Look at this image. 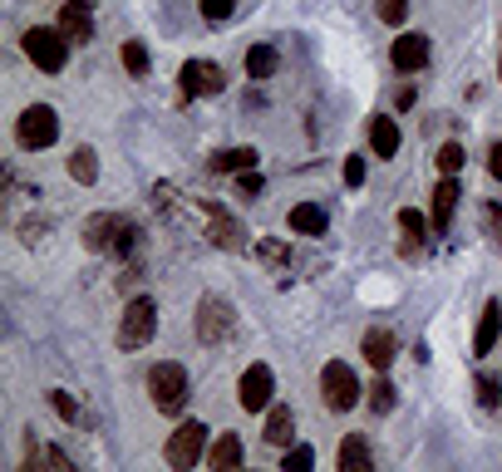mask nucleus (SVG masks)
Segmentation results:
<instances>
[{
	"mask_svg": "<svg viewBox=\"0 0 502 472\" xmlns=\"http://www.w3.org/2000/svg\"><path fill=\"white\" fill-rule=\"evenodd\" d=\"M488 173H493L498 183H502V138L493 143V148H488Z\"/></svg>",
	"mask_w": 502,
	"mask_h": 472,
	"instance_id": "obj_41",
	"label": "nucleus"
},
{
	"mask_svg": "<svg viewBox=\"0 0 502 472\" xmlns=\"http://www.w3.org/2000/svg\"><path fill=\"white\" fill-rule=\"evenodd\" d=\"M434 163H438V173H458V167L468 163V153H463V143H444V148L434 153Z\"/></svg>",
	"mask_w": 502,
	"mask_h": 472,
	"instance_id": "obj_30",
	"label": "nucleus"
},
{
	"mask_svg": "<svg viewBox=\"0 0 502 472\" xmlns=\"http://www.w3.org/2000/svg\"><path fill=\"white\" fill-rule=\"evenodd\" d=\"M247 75L256 79V84L276 75V45H251L247 49Z\"/></svg>",
	"mask_w": 502,
	"mask_h": 472,
	"instance_id": "obj_23",
	"label": "nucleus"
},
{
	"mask_svg": "<svg viewBox=\"0 0 502 472\" xmlns=\"http://www.w3.org/2000/svg\"><path fill=\"white\" fill-rule=\"evenodd\" d=\"M458 197H463V187L453 183V173H444L434 183V236L448 232V222H453V212H458Z\"/></svg>",
	"mask_w": 502,
	"mask_h": 472,
	"instance_id": "obj_14",
	"label": "nucleus"
},
{
	"mask_svg": "<svg viewBox=\"0 0 502 472\" xmlns=\"http://www.w3.org/2000/svg\"><path fill=\"white\" fill-rule=\"evenodd\" d=\"M148 398H153L158 414H183V404H187V370L183 364H173V360L153 364L148 370Z\"/></svg>",
	"mask_w": 502,
	"mask_h": 472,
	"instance_id": "obj_5",
	"label": "nucleus"
},
{
	"mask_svg": "<svg viewBox=\"0 0 502 472\" xmlns=\"http://www.w3.org/2000/svg\"><path fill=\"white\" fill-rule=\"evenodd\" d=\"M197 10H202L207 20H232L237 15V0H197Z\"/></svg>",
	"mask_w": 502,
	"mask_h": 472,
	"instance_id": "obj_36",
	"label": "nucleus"
},
{
	"mask_svg": "<svg viewBox=\"0 0 502 472\" xmlns=\"http://www.w3.org/2000/svg\"><path fill=\"white\" fill-rule=\"evenodd\" d=\"M498 79H502V59H498Z\"/></svg>",
	"mask_w": 502,
	"mask_h": 472,
	"instance_id": "obj_42",
	"label": "nucleus"
},
{
	"mask_svg": "<svg viewBox=\"0 0 502 472\" xmlns=\"http://www.w3.org/2000/svg\"><path fill=\"white\" fill-rule=\"evenodd\" d=\"M49 404H55V414L65 418V423H75V428L84 423V408H79V398L69 389H49Z\"/></svg>",
	"mask_w": 502,
	"mask_h": 472,
	"instance_id": "obj_29",
	"label": "nucleus"
},
{
	"mask_svg": "<svg viewBox=\"0 0 502 472\" xmlns=\"http://www.w3.org/2000/svg\"><path fill=\"white\" fill-rule=\"evenodd\" d=\"M428 55H434V45H428V35H418V30H409V35H399L390 45V59L399 75H418V69L428 65Z\"/></svg>",
	"mask_w": 502,
	"mask_h": 472,
	"instance_id": "obj_12",
	"label": "nucleus"
},
{
	"mask_svg": "<svg viewBox=\"0 0 502 472\" xmlns=\"http://www.w3.org/2000/svg\"><path fill=\"white\" fill-rule=\"evenodd\" d=\"M55 138H59V113L49 109V103H30V109L15 119V143H20L25 153L55 148Z\"/></svg>",
	"mask_w": 502,
	"mask_h": 472,
	"instance_id": "obj_3",
	"label": "nucleus"
},
{
	"mask_svg": "<svg viewBox=\"0 0 502 472\" xmlns=\"http://www.w3.org/2000/svg\"><path fill=\"white\" fill-rule=\"evenodd\" d=\"M237 394H242V408H251V414H266L271 398H276V374H271V364H261V360L247 364Z\"/></svg>",
	"mask_w": 502,
	"mask_h": 472,
	"instance_id": "obj_10",
	"label": "nucleus"
},
{
	"mask_svg": "<svg viewBox=\"0 0 502 472\" xmlns=\"http://www.w3.org/2000/svg\"><path fill=\"white\" fill-rule=\"evenodd\" d=\"M65 167H69V177H75L79 187H89L94 177H99V157H94V148H75Z\"/></svg>",
	"mask_w": 502,
	"mask_h": 472,
	"instance_id": "obj_25",
	"label": "nucleus"
},
{
	"mask_svg": "<svg viewBox=\"0 0 502 472\" xmlns=\"http://www.w3.org/2000/svg\"><path fill=\"white\" fill-rule=\"evenodd\" d=\"M261 157H256V148H222V153H212V173H227V177H237V173H247V167H256Z\"/></svg>",
	"mask_w": 502,
	"mask_h": 472,
	"instance_id": "obj_22",
	"label": "nucleus"
},
{
	"mask_svg": "<svg viewBox=\"0 0 502 472\" xmlns=\"http://www.w3.org/2000/svg\"><path fill=\"white\" fill-rule=\"evenodd\" d=\"M360 354H364V360H370L380 374H390V370H394V354H399V334L384 330V325H374V330H364Z\"/></svg>",
	"mask_w": 502,
	"mask_h": 472,
	"instance_id": "obj_13",
	"label": "nucleus"
},
{
	"mask_svg": "<svg viewBox=\"0 0 502 472\" xmlns=\"http://www.w3.org/2000/svg\"><path fill=\"white\" fill-rule=\"evenodd\" d=\"M370 408H374V414H390V408H394V384L390 379H380L370 389Z\"/></svg>",
	"mask_w": 502,
	"mask_h": 472,
	"instance_id": "obj_35",
	"label": "nucleus"
},
{
	"mask_svg": "<svg viewBox=\"0 0 502 472\" xmlns=\"http://www.w3.org/2000/svg\"><path fill=\"white\" fill-rule=\"evenodd\" d=\"M399 143H404L399 123H394L390 113H374V119H370V148H374V157L394 163V157H399Z\"/></svg>",
	"mask_w": 502,
	"mask_h": 472,
	"instance_id": "obj_16",
	"label": "nucleus"
},
{
	"mask_svg": "<svg viewBox=\"0 0 502 472\" xmlns=\"http://www.w3.org/2000/svg\"><path fill=\"white\" fill-rule=\"evenodd\" d=\"M483 217H488V232H493V241H502V202H488Z\"/></svg>",
	"mask_w": 502,
	"mask_h": 472,
	"instance_id": "obj_39",
	"label": "nucleus"
},
{
	"mask_svg": "<svg viewBox=\"0 0 502 472\" xmlns=\"http://www.w3.org/2000/svg\"><path fill=\"white\" fill-rule=\"evenodd\" d=\"M193 330H197V344H227L237 334V310L227 306L222 296H202V300H197Z\"/></svg>",
	"mask_w": 502,
	"mask_h": 472,
	"instance_id": "obj_7",
	"label": "nucleus"
},
{
	"mask_svg": "<svg viewBox=\"0 0 502 472\" xmlns=\"http://www.w3.org/2000/svg\"><path fill=\"white\" fill-rule=\"evenodd\" d=\"M242 458H247V448H242V438H237V433H222L212 448H207V463H212L217 472L237 468V463H242Z\"/></svg>",
	"mask_w": 502,
	"mask_h": 472,
	"instance_id": "obj_21",
	"label": "nucleus"
},
{
	"mask_svg": "<svg viewBox=\"0 0 502 472\" xmlns=\"http://www.w3.org/2000/svg\"><path fill=\"white\" fill-rule=\"evenodd\" d=\"M207 438H212V428L202 423V418H187V423H177L173 433H167V468H197L207 458Z\"/></svg>",
	"mask_w": 502,
	"mask_h": 472,
	"instance_id": "obj_4",
	"label": "nucleus"
},
{
	"mask_svg": "<svg viewBox=\"0 0 502 472\" xmlns=\"http://www.w3.org/2000/svg\"><path fill=\"white\" fill-rule=\"evenodd\" d=\"M197 212L207 217V232L202 236L212 241L217 251H247V227L237 222L222 202H212V197H197Z\"/></svg>",
	"mask_w": 502,
	"mask_h": 472,
	"instance_id": "obj_9",
	"label": "nucleus"
},
{
	"mask_svg": "<svg viewBox=\"0 0 502 472\" xmlns=\"http://www.w3.org/2000/svg\"><path fill=\"white\" fill-rule=\"evenodd\" d=\"M374 10H380L384 25H404V15H409V0H380Z\"/></svg>",
	"mask_w": 502,
	"mask_h": 472,
	"instance_id": "obj_34",
	"label": "nucleus"
},
{
	"mask_svg": "<svg viewBox=\"0 0 502 472\" xmlns=\"http://www.w3.org/2000/svg\"><path fill=\"white\" fill-rule=\"evenodd\" d=\"M25 468H59V472H69V468H75V458L59 453V448H40V443H30V448H25Z\"/></svg>",
	"mask_w": 502,
	"mask_h": 472,
	"instance_id": "obj_24",
	"label": "nucleus"
},
{
	"mask_svg": "<svg viewBox=\"0 0 502 472\" xmlns=\"http://www.w3.org/2000/svg\"><path fill=\"white\" fill-rule=\"evenodd\" d=\"M148 202H153V207H158V212H163V217H173V212H177V187H173V183H153Z\"/></svg>",
	"mask_w": 502,
	"mask_h": 472,
	"instance_id": "obj_31",
	"label": "nucleus"
},
{
	"mask_svg": "<svg viewBox=\"0 0 502 472\" xmlns=\"http://www.w3.org/2000/svg\"><path fill=\"white\" fill-rule=\"evenodd\" d=\"M345 183H350V187H364V157L360 153L345 157Z\"/></svg>",
	"mask_w": 502,
	"mask_h": 472,
	"instance_id": "obj_38",
	"label": "nucleus"
},
{
	"mask_svg": "<svg viewBox=\"0 0 502 472\" xmlns=\"http://www.w3.org/2000/svg\"><path fill=\"white\" fill-rule=\"evenodd\" d=\"M335 463H340V472H370V468H374L370 443H364L360 433H345V438H340V453H335Z\"/></svg>",
	"mask_w": 502,
	"mask_h": 472,
	"instance_id": "obj_20",
	"label": "nucleus"
},
{
	"mask_svg": "<svg viewBox=\"0 0 502 472\" xmlns=\"http://www.w3.org/2000/svg\"><path fill=\"white\" fill-rule=\"evenodd\" d=\"M153 334H158V300L133 296L119 315V350H143Z\"/></svg>",
	"mask_w": 502,
	"mask_h": 472,
	"instance_id": "obj_2",
	"label": "nucleus"
},
{
	"mask_svg": "<svg viewBox=\"0 0 502 472\" xmlns=\"http://www.w3.org/2000/svg\"><path fill=\"white\" fill-rule=\"evenodd\" d=\"M286 222H291V232H300V236H326L330 217H326V207H320V202H296Z\"/></svg>",
	"mask_w": 502,
	"mask_h": 472,
	"instance_id": "obj_19",
	"label": "nucleus"
},
{
	"mask_svg": "<svg viewBox=\"0 0 502 472\" xmlns=\"http://www.w3.org/2000/svg\"><path fill=\"white\" fill-rule=\"evenodd\" d=\"M261 187H266V183H261V173H256V167L237 173V192H242V197H261Z\"/></svg>",
	"mask_w": 502,
	"mask_h": 472,
	"instance_id": "obj_37",
	"label": "nucleus"
},
{
	"mask_svg": "<svg viewBox=\"0 0 502 472\" xmlns=\"http://www.w3.org/2000/svg\"><path fill=\"white\" fill-rule=\"evenodd\" d=\"M478 404H483V408H498V404H502V384H498V374H483V379H478Z\"/></svg>",
	"mask_w": 502,
	"mask_h": 472,
	"instance_id": "obj_33",
	"label": "nucleus"
},
{
	"mask_svg": "<svg viewBox=\"0 0 502 472\" xmlns=\"http://www.w3.org/2000/svg\"><path fill=\"white\" fill-rule=\"evenodd\" d=\"M123 69L133 79H148V45L143 40H123Z\"/></svg>",
	"mask_w": 502,
	"mask_h": 472,
	"instance_id": "obj_27",
	"label": "nucleus"
},
{
	"mask_svg": "<svg viewBox=\"0 0 502 472\" xmlns=\"http://www.w3.org/2000/svg\"><path fill=\"white\" fill-rule=\"evenodd\" d=\"M291 438H296V414H291L286 404L266 408V423H261V443H266V448H291Z\"/></svg>",
	"mask_w": 502,
	"mask_h": 472,
	"instance_id": "obj_17",
	"label": "nucleus"
},
{
	"mask_svg": "<svg viewBox=\"0 0 502 472\" xmlns=\"http://www.w3.org/2000/svg\"><path fill=\"white\" fill-rule=\"evenodd\" d=\"M20 45H25L30 65L45 69V75H59V69L69 65V40H65V30L35 25V30H25V35H20Z\"/></svg>",
	"mask_w": 502,
	"mask_h": 472,
	"instance_id": "obj_6",
	"label": "nucleus"
},
{
	"mask_svg": "<svg viewBox=\"0 0 502 472\" xmlns=\"http://www.w3.org/2000/svg\"><path fill=\"white\" fill-rule=\"evenodd\" d=\"M320 394H326V408H335V414H350L354 404H360V374H354V364L345 360H330L326 370H320Z\"/></svg>",
	"mask_w": 502,
	"mask_h": 472,
	"instance_id": "obj_8",
	"label": "nucleus"
},
{
	"mask_svg": "<svg viewBox=\"0 0 502 472\" xmlns=\"http://www.w3.org/2000/svg\"><path fill=\"white\" fill-rule=\"evenodd\" d=\"M399 232H404V246L418 251V246H424V236H428V217L414 212V207H404V212H399Z\"/></svg>",
	"mask_w": 502,
	"mask_h": 472,
	"instance_id": "obj_26",
	"label": "nucleus"
},
{
	"mask_svg": "<svg viewBox=\"0 0 502 472\" xmlns=\"http://www.w3.org/2000/svg\"><path fill=\"white\" fill-rule=\"evenodd\" d=\"M310 463H316V448H306V443H291L286 453H281V468H291V472H300Z\"/></svg>",
	"mask_w": 502,
	"mask_h": 472,
	"instance_id": "obj_32",
	"label": "nucleus"
},
{
	"mask_svg": "<svg viewBox=\"0 0 502 472\" xmlns=\"http://www.w3.org/2000/svg\"><path fill=\"white\" fill-rule=\"evenodd\" d=\"M45 232H49V222H20V241H25V246H35Z\"/></svg>",
	"mask_w": 502,
	"mask_h": 472,
	"instance_id": "obj_40",
	"label": "nucleus"
},
{
	"mask_svg": "<svg viewBox=\"0 0 502 472\" xmlns=\"http://www.w3.org/2000/svg\"><path fill=\"white\" fill-rule=\"evenodd\" d=\"M177 84H183V99H197V94H222L227 75L212 65V59H187V65L177 69Z\"/></svg>",
	"mask_w": 502,
	"mask_h": 472,
	"instance_id": "obj_11",
	"label": "nucleus"
},
{
	"mask_svg": "<svg viewBox=\"0 0 502 472\" xmlns=\"http://www.w3.org/2000/svg\"><path fill=\"white\" fill-rule=\"evenodd\" d=\"M498 334H502V306H498V300H488L483 315H478V334H473V354H478V360L493 354Z\"/></svg>",
	"mask_w": 502,
	"mask_h": 472,
	"instance_id": "obj_18",
	"label": "nucleus"
},
{
	"mask_svg": "<svg viewBox=\"0 0 502 472\" xmlns=\"http://www.w3.org/2000/svg\"><path fill=\"white\" fill-rule=\"evenodd\" d=\"M59 30H65L69 45H89L94 40V15H89V0H65L59 10Z\"/></svg>",
	"mask_w": 502,
	"mask_h": 472,
	"instance_id": "obj_15",
	"label": "nucleus"
},
{
	"mask_svg": "<svg viewBox=\"0 0 502 472\" xmlns=\"http://www.w3.org/2000/svg\"><path fill=\"white\" fill-rule=\"evenodd\" d=\"M256 256H261V266L276 271V266H286V261H291V246H286V241H276V236H261L256 241Z\"/></svg>",
	"mask_w": 502,
	"mask_h": 472,
	"instance_id": "obj_28",
	"label": "nucleus"
},
{
	"mask_svg": "<svg viewBox=\"0 0 502 472\" xmlns=\"http://www.w3.org/2000/svg\"><path fill=\"white\" fill-rule=\"evenodd\" d=\"M84 246L99 251V256H119L129 261L133 251H139V222L123 212H99L84 222Z\"/></svg>",
	"mask_w": 502,
	"mask_h": 472,
	"instance_id": "obj_1",
	"label": "nucleus"
}]
</instances>
